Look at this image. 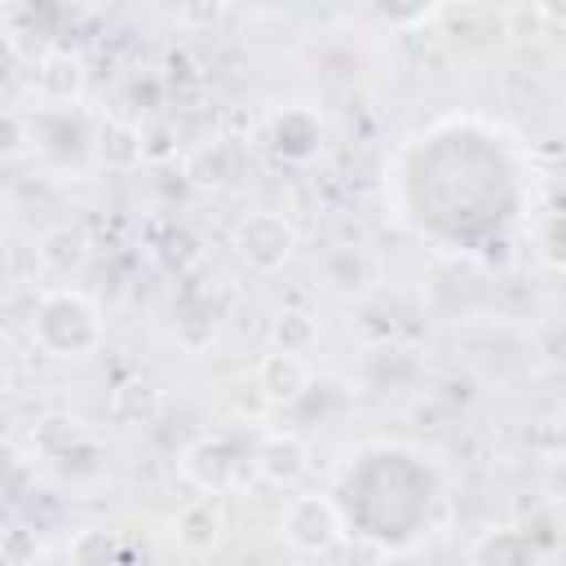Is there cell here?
<instances>
[{
    "mask_svg": "<svg viewBox=\"0 0 566 566\" xmlns=\"http://www.w3.org/2000/svg\"><path fill=\"white\" fill-rule=\"evenodd\" d=\"M234 252L252 274H279L296 252V226L283 212H248L234 226Z\"/></svg>",
    "mask_w": 566,
    "mask_h": 566,
    "instance_id": "obj_3",
    "label": "cell"
},
{
    "mask_svg": "<svg viewBox=\"0 0 566 566\" xmlns=\"http://www.w3.org/2000/svg\"><path fill=\"white\" fill-rule=\"evenodd\" d=\"M279 531L283 539L305 553V557H327V553H340L345 544V517L340 509L327 500V495H292L283 517H279Z\"/></svg>",
    "mask_w": 566,
    "mask_h": 566,
    "instance_id": "obj_2",
    "label": "cell"
},
{
    "mask_svg": "<svg viewBox=\"0 0 566 566\" xmlns=\"http://www.w3.org/2000/svg\"><path fill=\"white\" fill-rule=\"evenodd\" d=\"M323 270H327V283L336 292H345V296L349 292H367L376 283V256L367 248H332Z\"/></svg>",
    "mask_w": 566,
    "mask_h": 566,
    "instance_id": "obj_12",
    "label": "cell"
},
{
    "mask_svg": "<svg viewBox=\"0 0 566 566\" xmlns=\"http://www.w3.org/2000/svg\"><path fill=\"white\" fill-rule=\"evenodd\" d=\"M27 478V451L9 438H0V491L4 486H18Z\"/></svg>",
    "mask_w": 566,
    "mask_h": 566,
    "instance_id": "obj_20",
    "label": "cell"
},
{
    "mask_svg": "<svg viewBox=\"0 0 566 566\" xmlns=\"http://www.w3.org/2000/svg\"><path fill=\"white\" fill-rule=\"evenodd\" d=\"M35 256H40V265L53 270V274H75V270L88 261V234H84L80 226H71V221H57V226L40 230Z\"/></svg>",
    "mask_w": 566,
    "mask_h": 566,
    "instance_id": "obj_10",
    "label": "cell"
},
{
    "mask_svg": "<svg viewBox=\"0 0 566 566\" xmlns=\"http://www.w3.org/2000/svg\"><path fill=\"white\" fill-rule=\"evenodd\" d=\"M226 9L221 4H186V9H177V22H217Z\"/></svg>",
    "mask_w": 566,
    "mask_h": 566,
    "instance_id": "obj_22",
    "label": "cell"
},
{
    "mask_svg": "<svg viewBox=\"0 0 566 566\" xmlns=\"http://www.w3.org/2000/svg\"><path fill=\"white\" fill-rule=\"evenodd\" d=\"M252 469H256V478H261L265 486L292 491V486H301L305 473H310V447H305L292 429H270V433H261V442H256V451H252Z\"/></svg>",
    "mask_w": 566,
    "mask_h": 566,
    "instance_id": "obj_5",
    "label": "cell"
},
{
    "mask_svg": "<svg viewBox=\"0 0 566 566\" xmlns=\"http://www.w3.org/2000/svg\"><path fill=\"white\" fill-rule=\"evenodd\" d=\"M27 146H31V128H27V119H22L18 111L0 106V164H13L18 155H27Z\"/></svg>",
    "mask_w": 566,
    "mask_h": 566,
    "instance_id": "obj_18",
    "label": "cell"
},
{
    "mask_svg": "<svg viewBox=\"0 0 566 566\" xmlns=\"http://www.w3.org/2000/svg\"><path fill=\"white\" fill-rule=\"evenodd\" d=\"M66 557H71V566H119L124 562V544L106 526H80L71 535V544H66Z\"/></svg>",
    "mask_w": 566,
    "mask_h": 566,
    "instance_id": "obj_14",
    "label": "cell"
},
{
    "mask_svg": "<svg viewBox=\"0 0 566 566\" xmlns=\"http://www.w3.org/2000/svg\"><path fill=\"white\" fill-rule=\"evenodd\" d=\"M93 159L106 168V172H133L146 164V146H142V124L133 119H102L97 124V137H93Z\"/></svg>",
    "mask_w": 566,
    "mask_h": 566,
    "instance_id": "obj_9",
    "label": "cell"
},
{
    "mask_svg": "<svg viewBox=\"0 0 566 566\" xmlns=\"http://www.w3.org/2000/svg\"><path fill=\"white\" fill-rule=\"evenodd\" d=\"M270 345H274L279 354H301V358H305V354L318 345V318H314L310 310H301V305L279 310L274 323H270Z\"/></svg>",
    "mask_w": 566,
    "mask_h": 566,
    "instance_id": "obj_13",
    "label": "cell"
},
{
    "mask_svg": "<svg viewBox=\"0 0 566 566\" xmlns=\"http://www.w3.org/2000/svg\"><path fill=\"white\" fill-rule=\"evenodd\" d=\"M31 340L49 358H84L102 345V310L80 287H53L35 301Z\"/></svg>",
    "mask_w": 566,
    "mask_h": 566,
    "instance_id": "obj_1",
    "label": "cell"
},
{
    "mask_svg": "<svg viewBox=\"0 0 566 566\" xmlns=\"http://www.w3.org/2000/svg\"><path fill=\"white\" fill-rule=\"evenodd\" d=\"M226 535V504L221 495H199L172 513V544L186 557H208Z\"/></svg>",
    "mask_w": 566,
    "mask_h": 566,
    "instance_id": "obj_6",
    "label": "cell"
},
{
    "mask_svg": "<svg viewBox=\"0 0 566 566\" xmlns=\"http://www.w3.org/2000/svg\"><path fill=\"white\" fill-rule=\"evenodd\" d=\"M557 230H562V217H557V212H548V217H544V248H539V252H544V261H548L553 270L562 265V252H557Z\"/></svg>",
    "mask_w": 566,
    "mask_h": 566,
    "instance_id": "obj_21",
    "label": "cell"
},
{
    "mask_svg": "<svg viewBox=\"0 0 566 566\" xmlns=\"http://www.w3.org/2000/svg\"><path fill=\"white\" fill-rule=\"evenodd\" d=\"M172 336H177V345L186 354H203L212 345V336H217V314L208 305H199V301H186V305H177Z\"/></svg>",
    "mask_w": 566,
    "mask_h": 566,
    "instance_id": "obj_16",
    "label": "cell"
},
{
    "mask_svg": "<svg viewBox=\"0 0 566 566\" xmlns=\"http://www.w3.org/2000/svg\"><path fill=\"white\" fill-rule=\"evenodd\" d=\"M239 473H243V460L226 433H199L181 451V478L203 495H226L239 482Z\"/></svg>",
    "mask_w": 566,
    "mask_h": 566,
    "instance_id": "obj_4",
    "label": "cell"
},
{
    "mask_svg": "<svg viewBox=\"0 0 566 566\" xmlns=\"http://www.w3.org/2000/svg\"><path fill=\"white\" fill-rule=\"evenodd\" d=\"M35 88L49 102H71L84 93V57L71 49H53L35 62Z\"/></svg>",
    "mask_w": 566,
    "mask_h": 566,
    "instance_id": "obj_11",
    "label": "cell"
},
{
    "mask_svg": "<svg viewBox=\"0 0 566 566\" xmlns=\"http://www.w3.org/2000/svg\"><path fill=\"white\" fill-rule=\"evenodd\" d=\"M35 553H40L35 531H27V526H9V531H0V562H4V566H31Z\"/></svg>",
    "mask_w": 566,
    "mask_h": 566,
    "instance_id": "obj_19",
    "label": "cell"
},
{
    "mask_svg": "<svg viewBox=\"0 0 566 566\" xmlns=\"http://www.w3.org/2000/svg\"><path fill=\"white\" fill-rule=\"evenodd\" d=\"M535 544L517 531H495L473 548V566H531Z\"/></svg>",
    "mask_w": 566,
    "mask_h": 566,
    "instance_id": "obj_17",
    "label": "cell"
},
{
    "mask_svg": "<svg viewBox=\"0 0 566 566\" xmlns=\"http://www.w3.org/2000/svg\"><path fill=\"white\" fill-rule=\"evenodd\" d=\"M314 385V371L301 354H279L270 349L261 363H256V394L270 402V407H296Z\"/></svg>",
    "mask_w": 566,
    "mask_h": 566,
    "instance_id": "obj_7",
    "label": "cell"
},
{
    "mask_svg": "<svg viewBox=\"0 0 566 566\" xmlns=\"http://www.w3.org/2000/svg\"><path fill=\"white\" fill-rule=\"evenodd\" d=\"M31 442H35V451H40V455L62 460V455H71V451L84 442V424H80L75 416H66V411H49V416H40V420H35Z\"/></svg>",
    "mask_w": 566,
    "mask_h": 566,
    "instance_id": "obj_15",
    "label": "cell"
},
{
    "mask_svg": "<svg viewBox=\"0 0 566 566\" xmlns=\"http://www.w3.org/2000/svg\"><path fill=\"white\" fill-rule=\"evenodd\" d=\"M270 146L283 159H292V164L314 159L318 146H323V119H318V111L314 106H283V111H274V119H270Z\"/></svg>",
    "mask_w": 566,
    "mask_h": 566,
    "instance_id": "obj_8",
    "label": "cell"
}]
</instances>
